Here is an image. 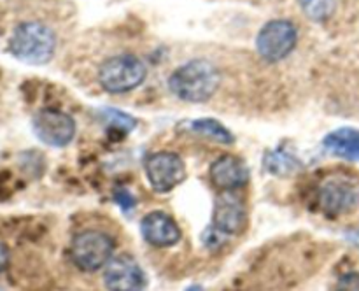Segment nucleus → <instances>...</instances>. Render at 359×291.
Instances as JSON below:
<instances>
[{
    "label": "nucleus",
    "mask_w": 359,
    "mask_h": 291,
    "mask_svg": "<svg viewBox=\"0 0 359 291\" xmlns=\"http://www.w3.org/2000/svg\"><path fill=\"white\" fill-rule=\"evenodd\" d=\"M221 74L212 62L195 58L182 63L168 77V90L179 100L203 104L219 90Z\"/></svg>",
    "instance_id": "1"
},
{
    "label": "nucleus",
    "mask_w": 359,
    "mask_h": 291,
    "mask_svg": "<svg viewBox=\"0 0 359 291\" xmlns=\"http://www.w3.org/2000/svg\"><path fill=\"white\" fill-rule=\"evenodd\" d=\"M9 51L28 65H46L56 51V35L41 21H25L14 28L9 39Z\"/></svg>",
    "instance_id": "2"
},
{
    "label": "nucleus",
    "mask_w": 359,
    "mask_h": 291,
    "mask_svg": "<svg viewBox=\"0 0 359 291\" xmlns=\"http://www.w3.org/2000/svg\"><path fill=\"white\" fill-rule=\"evenodd\" d=\"M146 76L147 69L144 62L132 53L111 56L98 67V84L112 95L135 90L144 83Z\"/></svg>",
    "instance_id": "3"
},
{
    "label": "nucleus",
    "mask_w": 359,
    "mask_h": 291,
    "mask_svg": "<svg viewBox=\"0 0 359 291\" xmlns=\"http://www.w3.org/2000/svg\"><path fill=\"white\" fill-rule=\"evenodd\" d=\"M114 241L100 230H83L70 242V259L83 272H97L112 259Z\"/></svg>",
    "instance_id": "4"
},
{
    "label": "nucleus",
    "mask_w": 359,
    "mask_h": 291,
    "mask_svg": "<svg viewBox=\"0 0 359 291\" xmlns=\"http://www.w3.org/2000/svg\"><path fill=\"white\" fill-rule=\"evenodd\" d=\"M319 209L330 217L342 216L359 205V179L335 174L323 179L318 189Z\"/></svg>",
    "instance_id": "5"
},
{
    "label": "nucleus",
    "mask_w": 359,
    "mask_h": 291,
    "mask_svg": "<svg viewBox=\"0 0 359 291\" xmlns=\"http://www.w3.org/2000/svg\"><path fill=\"white\" fill-rule=\"evenodd\" d=\"M298 44L297 25L290 20H272L256 35V49L265 62L277 63L286 60Z\"/></svg>",
    "instance_id": "6"
},
{
    "label": "nucleus",
    "mask_w": 359,
    "mask_h": 291,
    "mask_svg": "<svg viewBox=\"0 0 359 291\" xmlns=\"http://www.w3.org/2000/svg\"><path fill=\"white\" fill-rule=\"evenodd\" d=\"M32 130L46 146L65 147L76 137L77 126L72 116L60 109H41L32 118Z\"/></svg>",
    "instance_id": "7"
},
{
    "label": "nucleus",
    "mask_w": 359,
    "mask_h": 291,
    "mask_svg": "<svg viewBox=\"0 0 359 291\" xmlns=\"http://www.w3.org/2000/svg\"><path fill=\"white\" fill-rule=\"evenodd\" d=\"M149 186L158 193H168L186 179L184 160L174 151H158L149 154L144 163Z\"/></svg>",
    "instance_id": "8"
},
{
    "label": "nucleus",
    "mask_w": 359,
    "mask_h": 291,
    "mask_svg": "<svg viewBox=\"0 0 359 291\" xmlns=\"http://www.w3.org/2000/svg\"><path fill=\"white\" fill-rule=\"evenodd\" d=\"M249 212L245 200L237 191H221L214 200L212 230L223 237L241 235L248 228Z\"/></svg>",
    "instance_id": "9"
},
{
    "label": "nucleus",
    "mask_w": 359,
    "mask_h": 291,
    "mask_svg": "<svg viewBox=\"0 0 359 291\" xmlns=\"http://www.w3.org/2000/svg\"><path fill=\"white\" fill-rule=\"evenodd\" d=\"M104 284L107 291H144L147 277L133 256L119 255L104 266Z\"/></svg>",
    "instance_id": "10"
},
{
    "label": "nucleus",
    "mask_w": 359,
    "mask_h": 291,
    "mask_svg": "<svg viewBox=\"0 0 359 291\" xmlns=\"http://www.w3.org/2000/svg\"><path fill=\"white\" fill-rule=\"evenodd\" d=\"M209 179L219 191H237L251 181V170L242 158L223 154L209 167Z\"/></svg>",
    "instance_id": "11"
},
{
    "label": "nucleus",
    "mask_w": 359,
    "mask_h": 291,
    "mask_svg": "<svg viewBox=\"0 0 359 291\" xmlns=\"http://www.w3.org/2000/svg\"><path fill=\"white\" fill-rule=\"evenodd\" d=\"M140 234L147 244L154 248H172L182 237V231L174 217L161 210L147 212L140 221Z\"/></svg>",
    "instance_id": "12"
},
{
    "label": "nucleus",
    "mask_w": 359,
    "mask_h": 291,
    "mask_svg": "<svg viewBox=\"0 0 359 291\" xmlns=\"http://www.w3.org/2000/svg\"><path fill=\"white\" fill-rule=\"evenodd\" d=\"M323 146L335 156L344 158V160L359 161V130L351 128V126L333 130L325 137Z\"/></svg>",
    "instance_id": "13"
},
{
    "label": "nucleus",
    "mask_w": 359,
    "mask_h": 291,
    "mask_svg": "<svg viewBox=\"0 0 359 291\" xmlns=\"http://www.w3.org/2000/svg\"><path fill=\"white\" fill-rule=\"evenodd\" d=\"M189 130L198 135L205 137V139L214 140V142H219V144H233L235 142V137L226 126L223 125L221 121L214 118H200V119H193L189 123Z\"/></svg>",
    "instance_id": "14"
},
{
    "label": "nucleus",
    "mask_w": 359,
    "mask_h": 291,
    "mask_svg": "<svg viewBox=\"0 0 359 291\" xmlns=\"http://www.w3.org/2000/svg\"><path fill=\"white\" fill-rule=\"evenodd\" d=\"M300 161L294 156L287 154L286 151L277 149V151H269V153L263 156V168H266L269 172L276 175H287L293 174L300 168Z\"/></svg>",
    "instance_id": "15"
},
{
    "label": "nucleus",
    "mask_w": 359,
    "mask_h": 291,
    "mask_svg": "<svg viewBox=\"0 0 359 291\" xmlns=\"http://www.w3.org/2000/svg\"><path fill=\"white\" fill-rule=\"evenodd\" d=\"M305 16L316 23H325L335 13V0H297Z\"/></svg>",
    "instance_id": "16"
},
{
    "label": "nucleus",
    "mask_w": 359,
    "mask_h": 291,
    "mask_svg": "<svg viewBox=\"0 0 359 291\" xmlns=\"http://www.w3.org/2000/svg\"><path fill=\"white\" fill-rule=\"evenodd\" d=\"M104 118L109 125L116 126V128L123 130V132H130V130L135 128L137 119L133 116L126 114V112L118 111V109H104Z\"/></svg>",
    "instance_id": "17"
},
{
    "label": "nucleus",
    "mask_w": 359,
    "mask_h": 291,
    "mask_svg": "<svg viewBox=\"0 0 359 291\" xmlns=\"http://www.w3.org/2000/svg\"><path fill=\"white\" fill-rule=\"evenodd\" d=\"M335 291H359V272L344 273L337 280Z\"/></svg>",
    "instance_id": "18"
},
{
    "label": "nucleus",
    "mask_w": 359,
    "mask_h": 291,
    "mask_svg": "<svg viewBox=\"0 0 359 291\" xmlns=\"http://www.w3.org/2000/svg\"><path fill=\"white\" fill-rule=\"evenodd\" d=\"M116 202L121 205L123 210H132L135 207V198L133 195H130V191L126 189H116V195H114Z\"/></svg>",
    "instance_id": "19"
},
{
    "label": "nucleus",
    "mask_w": 359,
    "mask_h": 291,
    "mask_svg": "<svg viewBox=\"0 0 359 291\" xmlns=\"http://www.w3.org/2000/svg\"><path fill=\"white\" fill-rule=\"evenodd\" d=\"M7 263H9V249L6 248V244L0 242V272L6 270Z\"/></svg>",
    "instance_id": "20"
},
{
    "label": "nucleus",
    "mask_w": 359,
    "mask_h": 291,
    "mask_svg": "<svg viewBox=\"0 0 359 291\" xmlns=\"http://www.w3.org/2000/svg\"><path fill=\"white\" fill-rule=\"evenodd\" d=\"M186 291H203L202 286H189Z\"/></svg>",
    "instance_id": "21"
},
{
    "label": "nucleus",
    "mask_w": 359,
    "mask_h": 291,
    "mask_svg": "<svg viewBox=\"0 0 359 291\" xmlns=\"http://www.w3.org/2000/svg\"><path fill=\"white\" fill-rule=\"evenodd\" d=\"M0 291H6V290H4V287H2V286H0Z\"/></svg>",
    "instance_id": "22"
}]
</instances>
